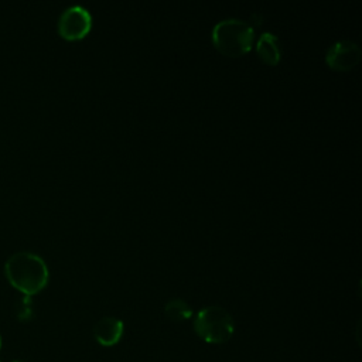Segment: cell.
I'll use <instances>...</instances> for the list:
<instances>
[{
  "label": "cell",
  "instance_id": "cell-1",
  "mask_svg": "<svg viewBox=\"0 0 362 362\" xmlns=\"http://www.w3.org/2000/svg\"><path fill=\"white\" fill-rule=\"evenodd\" d=\"M4 272L8 281L28 297L42 290L48 281V267L42 257L27 250L13 253L4 264Z\"/></svg>",
  "mask_w": 362,
  "mask_h": 362
},
{
  "label": "cell",
  "instance_id": "cell-2",
  "mask_svg": "<svg viewBox=\"0 0 362 362\" xmlns=\"http://www.w3.org/2000/svg\"><path fill=\"white\" fill-rule=\"evenodd\" d=\"M212 44L225 57H240L252 49L255 33L243 20L226 18L212 28Z\"/></svg>",
  "mask_w": 362,
  "mask_h": 362
},
{
  "label": "cell",
  "instance_id": "cell-3",
  "mask_svg": "<svg viewBox=\"0 0 362 362\" xmlns=\"http://www.w3.org/2000/svg\"><path fill=\"white\" fill-rule=\"evenodd\" d=\"M195 334L208 344H225L235 331L232 315L219 305H208L201 308L192 322Z\"/></svg>",
  "mask_w": 362,
  "mask_h": 362
},
{
  "label": "cell",
  "instance_id": "cell-4",
  "mask_svg": "<svg viewBox=\"0 0 362 362\" xmlns=\"http://www.w3.org/2000/svg\"><path fill=\"white\" fill-rule=\"evenodd\" d=\"M92 28V16L82 6H72L62 11L58 18V33L69 41L82 40Z\"/></svg>",
  "mask_w": 362,
  "mask_h": 362
},
{
  "label": "cell",
  "instance_id": "cell-5",
  "mask_svg": "<svg viewBox=\"0 0 362 362\" xmlns=\"http://www.w3.org/2000/svg\"><path fill=\"white\" fill-rule=\"evenodd\" d=\"M359 61L361 48L351 40H341L334 42L325 54V64L332 71H351L359 64Z\"/></svg>",
  "mask_w": 362,
  "mask_h": 362
},
{
  "label": "cell",
  "instance_id": "cell-6",
  "mask_svg": "<svg viewBox=\"0 0 362 362\" xmlns=\"http://www.w3.org/2000/svg\"><path fill=\"white\" fill-rule=\"evenodd\" d=\"M124 331L123 321L116 317H102L93 325V337L102 346L116 345Z\"/></svg>",
  "mask_w": 362,
  "mask_h": 362
},
{
  "label": "cell",
  "instance_id": "cell-7",
  "mask_svg": "<svg viewBox=\"0 0 362 362\" xmlns=\"http://www.w3.org/2000/svg\"><path fill=\"white\" fill-rule=\"evenodd\" d=\"M256 52L259 58L267 65H277L281 58V49L279 38L272 33H263L256 44Z\"/></svg>",
  "mask_w": 362,
  "mask_h": 362
},
{
  "label": "cell",
  "instance_id": "cell-8",
  "mask_svg": "<svg viewBox=\"0 0 362 362\" xmlns=\"http://www.w3.org/2000/svg\"><path fill=\"white\" fill-rule=\"evenodd\" d=\"M164 314L168 320L181 322L192 317V308L181 298H171L164 304Z\"/></svg>",
  "mask_w": 362,
  "mask_h": 362
},
{
  "label": "cell",
  "instance_id": "cell-9",
  "mask_svg": "<svg viewBox=\"0 0 362 362\" xmlns=\"http://www.w3.org/2000/svg\"><path fill=\"white\" fill-rule=\"evenodd\" d=\"M16 314L20 321H30L34 315V307L28 296L23 297L16 305Z\"/></svg>",
  "mask_w": 362,
  "mask_h": 362
},
{
  "label": "cell",
  "instance_id": "cell-10",
  "mask_svg": "<svg viewBox=\"0 0 362 362\" xmlns=\"http://www.w3.org/2000/svg\"><path fill=\"white\" fill-rule=\"evenodd\" d=\"M0 349H1V337H0Z\"/></svg>",
  "mask_w": 362,
  "mask_h": 362
},
{
  "label": "cell",
  "instance_id": "cell-11",
  "mask_svg": "<svg viewBox=\"0 0 362 362\" xmlns=\"http://www.w3.org/2000/svg\"><path fill=\"white\" fill-rule=\"evenodd\" d=\"M13 362H24V361H13Z\"/></svg>",
  "mask_w": 362,
  "mask_h": 362
}]
</instances>
